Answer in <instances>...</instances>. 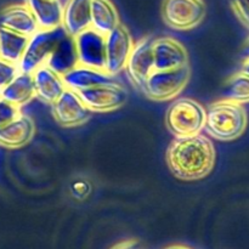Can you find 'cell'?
Returning <instances> with one entry per match:
<instances>
[{
  "label": "cell",
  "mask_w": 249,
  "mask_h": 249,
  "mask_svg": "<svg viewBox=\"0 0 249 249\" xmlns=\"http://www.w3.org/2000/svg\"><path fill=\"white\" fill-rule=\"evenodd\" d=\"M215 158L213 142L202 133L175 138L165 155L170 172L182 181H197L208 177L214 169Z\"/></svg>",
  "instance_id": "obj_1"
},
{
  "label": "cell",
  "mask_w": 249,
  "mask_h": 249,
  "mask_svg": "<svg viewBox=\"0 0 249 249\" xmlns=\"http://www.w3.org/2000/svg\"><path fill=\"white\" fill-rule=\"evenodd\" d=\"M248 125L247 111L242 104L221 99L206 109L203 130L218 141H233L243 135Z\"/></svg>",
  "instance_id": "obj_2"
},
{
  "label": "cell",
  "mask_w": 249,
  "mask_h": 249,
  "mask_svg": "<svg viewBox=\"0 0 249 249\" xmlns=\"http://www.w3.org/2000/svg\"><path fill=\"white\" fill-rule=\"evenodd\" d=\"M204 123L206 108L190 97H181L173 101L165 113V125L175 138L201 134Z\"/></svg>",
  "instance_id": "obj_3"
},
{
  "label": "cell",
  "mask_w": 249,
  "mask_h": 249,
  "mask_svg": "<svg viewBox=\"0 0 249 249\" xmlns=\"http://www.w3.org/2000/svg\"><path fill=\"white\" fill-rule=\"evenodd\" d=\"M190 78H191L190 65L175 70H153L140 91L152 101H170L181 94L182 90L189 84Z\"/></svg>",
  "instance_id": "obj_4"
},
{
  "label": "cell",
  "mask_w": 249,
  "mask_h": 249,
  "mask_svg": "<svg viewBox=\"0 0 249 249\" xmlns=\"http://www.w3.org/2000/svg\"><path fill=\"white\" fill-rule=\"evenodd\" d=\"M66 34L67 33L62 27L53 31L38 29L36 33L32 34L28 39L23 56L17 65L19 72L33 73L36 68L48 63Z\"/></svg>",
  "instance_id": "obj_5"
},
{
  "label": "cell",
  "mask_w": 249,
  "mask_h": 249,
  "mask_svg": "<svg viewBox=\"0 0 249 249\" xmlns=\"http://www.w3.org/2000/svg\"><path fill=\"white\" fill-rule=\"evenodd\" d=\"M207 15L204 0H163L162 18L175 31H191L203 22Z\"/></svg>",
  "instance_id": "obj_6"
},
{
  "label": "cell",
  "mask_w": 249,
  "mask_h": 249,
  "mask_svg": "<svg viewBox=\"0 0 249 249\" xmlns=\"http://www.w3.org/2000/svg\"><path fill=\"white\" fill-rule=\"evenodd\" d=\"M77 94L92 113L113 112L123 107L128 101V90L118 80L95 85Z\"/></svg>",
  "instance_id": "obj_7"
},
{
  "label": "cell",
  "mask_w": 249,
  "mask_h": 249,
  "mask_svg": "<svg viewBox=\"0 0 249 249\" xmlns=\"http://www.w3.org/2000/svg\"><path fill=\"white\" fill-rule=\"evenodd\" d=\"M133 46V36L121 22L113 31L105 36V71L114 77L124 72Z\"/></svg>",
  "instance_id": "obj_8"
},
{
  "label": "cell",
  "mask_w": 249,
  "mask_h": 249,
  "mask_svg": "<svg viewBox=\"0 0 249 249\" xmlns=\"http://www.w3.org/2000/svg\"><path fill=\"white\" fill-rule=\"evenodd\" d=\"M153 39H155L153 36H148L134 43L131 53L124 67L126 77L138 90H141L148 75L155 70Z\"/></svg>",
  "instance_id": "obj_9"
},
{
  "label": "cell",
  "mask_w": 249,
  "mask_h": 249,
  "mask_svg": "<svg viewBox=\"0 0 249 249\" xmlns=\"http://www.w3.org/2000/svg\"><path fill=\"white\" fill-rule=\"evenodd\" d=\"M55 121L65 128H73L87 123L92 116L79 97V95L71 89H66L63 94L51 105Z\"/></svg>",
  "instance_id": "obj_10"
},
{
  "label": "cell",
  "mask_w": 249,
  "mask_h": 249,
  "mask_svg": "<svg viewBox=\"0 0 249 249\" xmlns=\"http://www.w3.org/2000/svg\"><path fill=\"white\" fill-rule=\"evenodd\" d=\"M77 63L105 70V36L92 28L85 29L73 38Z\"/></svg>",
  "instance_id": "obj_11"
},
{
  "label": "cell",
  "mask_w": 249,
  "mask_h": 249,
  "mask_svg": "<svg viewBox=\"0 0 249 249\" xmlns=\"http://www.w3.org/2000/svg\"><path fill=\"white\" fill-rule=\"evenodd\" d=\"M155 70H175L190 65L189 53L181 41L173 36L153 39Z\"/></svg>",
  "instance_id": "obj_12"
},
{
  "label": "cell",
  "mask_w": 249,
  "mask_h": 249,
  "mask_svg": "<svg viewBox=\"0 0 249 249\" xmlns=\"http://www.w3.org/2000/svg\"><path fill=\"white\" fill-rule=\"evenodd\" d=\"M32 75L36 97L46 105H53L67 89L62 73L51 67L49 63L36 68Z\"/></svg>",
  "instance_id": "obj_13"
},
{
  "label": "cell",
  "mask_w": 249,
  "mask_h": 249,
  "mask_svg": "<svg viewBox=\"0 0 249 249\" xmlns=\"http://www.w3.org/2000/svg\"><path fill=\"white\" fill-rule=\"evenodd\" d=\"M63 80L67 89L78 92L82 90L89 89L95 85L105 84V83L116 82L117 77L108 74L105 70L88 67V66L75 63L71 68L62 73Z\"/></svg>",
  "instance_id": "obj_14"
},
{
  "label": "cell",
  "mask_w": 249,
  "mask_h": 249,
  "mask_svg": "<svg viewBox=\"0 0 249 249\" xmlns=\"http://www.w3.org/2000/svg\"><path fill=\"white\" fill-rule=\"evenodd\" d=\"M36 134V123L27 114L21 113L11 123L0 128V146L10 150L24 147Z\"/></svg>",
  "instance_id": "obj_15"
},
{
  "label": "cell",
  "mask_w": 249,
  "mask_h": 249,
  "mask_svg": "<svg viewBox=\"0 0 249 249\" xmlns=\"http://www.w3.org/2000/svg\"><path fill=\"white\" fill-rule=\"evenodd\" d=\"M0 27L31 36L38 31V24L28 5L14 4L0 11Z\"/></svg>",
  "instance_id": "obj_16"
},
{
  "label": "cell",
  "mask_w": 249,
  "mask_h": 249,
  "mask_svg": "<svg viewBox=\"0 0 249 249\" xmlns=\"http://www.w3.org/2000/svg\"><path fill=\"white\" fill-rule=\"evenodd\" d=\"M90 6L91 0H67L63 5L62 28L71 38L90 28Z\"/></svg>",
  "instance_id": "obj_17"
},
{
  "label": "cell",
  "mask_w": 249,
  "mask_h": 249,
  "mask_svg": "<svg viewBox=\"0 0 249 249\" xmlns=\"http://www.w3.org/2000/svg\"><path fill=\"white\" fill-rule=\"evenodd\" d=\"M41 31H53L62 27L63 5L61 0H26Z\"/></svg>",
  "instance_id": "obj_18"
},
{
  "label": "cell",
  "mask_w": 249,
  "mask_h": 249,
  "mask_svg": "<svg viewBox=\"0 0 249 249\" xmlns=\"http://www.w3.org/2000/svg\"><path fill=\"white\" fill-rule=\"evenodd\" d=\"M0 96L2 100L15 105L18 108L29 104L36 97L32 73L18 72V74L4 89L0 90Z\"/></svg>",
  "instance_id": "obj_19"
},
{
  "label": "cell",
  "mask_w": 249,
  "mask_h": 249,
  "mask_svg": "<svg viewBox=\"0 0 249 249\" xmlns=\"http://www.w3.org/2000/svg\"><path fill=\"white\" fill-rule=\"evenodd\" d=\"M90 17V28L102 36L108 34L121 23L118 10L111 0H91Z\"/></svg>",
  "instance_id": "obj_20"
},
{
  "label": "cell",
  "mask_w": 249,
  "mask_h": 249,
  "mask_svg": "<svg viewBox=\"0 0 249 249\" xmlns=\"http://www.w3.org/2000/svg\"><path fill=\"white\" fill-rule=\"evenodd\" d=\"M29 36L0 27V57L18 65L26 50Z\"/></svg>",
  "instance_id": "obj_21"
},
{
  "label": "cell",
  "mask_w": 249,
  "mask_h": 249,
  "mask_svg": "<svg viewBox=\"0 0 249 249\" xmlns=\"http://www.w3.org/2000/svg\"><path fill=\"white\" fill-rule=\"evenodd\" d=\"M223 99L242 105L249 102V75L242 72L233 74L226 82L223 90Z\"/></svg>",
  "instance_id": "obj_22"
},
{
  "label": "cell",
  "mask_w": 249,
  "mask_h": 249,
  "mask_svg": "<svg viewBox=\"0 0 249 249\" xmlns=\"http://www.w3.org/2000/svg\"><path fill=\"white\" fill-rule=\"evenodd\" d=\"M22 113L21 108L16 107L15 105L0 99V128H2L6 124L11 123L14 119H16Z\"/></svg>",
  "instance_id": "obj_23"
},
{
  "label": "cell",
  "mask_w": 249,
  "mask_h": 249,
  "mask_svg": "<svg viewBox=\"0 0 249 249\" xmlns=\"http://www.w3.org/2000/svg\"><path fill=\"white\" fill-rule=\"evenodd\" d=\"M18 66L0 57V90L4 89L18 74Z\"/></svg>",
  "instance_id": "obj_24"
},
{
  "label": "cell",
  "mask_w": 249,
  "mask_h": 249,
  "mask_svg": "<svg viewBox=\"0 0 249 249\" xmlns=\"http://www.w3.org/2000/svg\"><path fill=\"white\" fill-rule=\"evenodd\" d=\"M230 5L238 19L249 28V0H230Z\"/></svg>",
  "instance_id": "obj_25"
},
{
  "label": "cell",
  "mask_w": 249,
  "mask_h": 249,
  "mask_svg": "<svg viewBox=\"0 0 249 249\" xmlns=\"http://www.w3.org/2000/svg\"><path fill=\"white\" fill-rule=\"evenodd\" d=\"M90 191H91V187L87 181H75L71 186V192L77 199L87 198Z\"/></svg>",
  "instance_id": "obj_26"
},
{
  "label": "cell",
  "mask_w": 249,
  "mask_h": 249,
  "mask_svg": "<svg viewBox=\"0 0 249 249\" xmlns=\"http://www.w3.org/2000/svg\"><path fill=\"white\" fill-rule=\"evenodd\" d=\"M111 249H142V247H141V245L139 243V241L126 240L117 243V245L113 246Z\"/></svg>",
  "instance_id": "obj_27"
},
{
  "label": "cell",
  "mask_w": 249,
  "mask_h": 249,
  "mask_svg": "<svg viewBox=\"0 0 249 249\" xmlns=\"http://www.w3.org/2000/svg\"><path fill=\"white\" fill-rule=\"evenodd\" d=\"M240 72H242V73H245V74L249 75V57H246L245 60H243L242 65H241Z\"/></svg>",
  "instance_id": "obj_28"
},
{
  "label": "cell",
  "mask_w": 249,
  "mask_h": 249,
  "mask_svg": "<svg viewBox=\"0 0 249 249\" xmlns=\"http://www.w3.org/2000/svg\"><path fill=\"white\" fill-rule=\"evenodd\" d=\"M243 56H245V58L249 57V38H248V40L246 41L245 48H243Z\"/></svg>",
  "instance_id": "obj_29"
},
{
  "label": "cell",
  "mask_w": 249,
  "mask_h": 249,
  "mask_svg": "<svg viewBox=\"0 0 249 249\" xmlns=\"http://www.w3.org/2000/svg\"><path fill=\"white\" fill-rule=\"evenodd\" d=\"M165 249H192V248L186 247V246H181V245H174V246H170V247H168Z\"/></svg>",
  "instance_id": "obj_30"
},
{
  "label": "cell",
  "mask_w": 249,
  "mask_h": 249,
  "mask_svg": "<svg viewBox=\"0 0 249 249\" xmlns=\"http://www.w3.org/2000/svg\"><path fill=\"white\" fill-rule=\"evenodd\" d=\"M0 99H1V96H0Z\"/></svg>",
  "instance_id": "obj_31"
}]
</instances>
